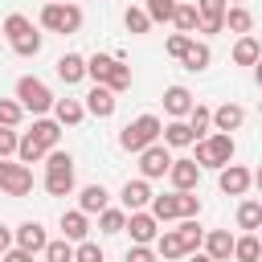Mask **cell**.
<instances>
[{"mask_svg":"<svg viewBox=\"0 0 262 262\" xmlns=\"http://www.w3.org/2000/svg\"><path fill=\"white\" fill-rule=\"evenodd\" d=\"M151 217H156V221H176V217H180V213H176V192L151 196Z\"/></svg>","mask_w":262,"mask_h":262,"instance_id":"obj_30","label":"cell"},{"mask_svg":"<svg viewBox=\"0 0 262 262\" xmlns=\"http://www.w3.org/2000/svg\"><path fill=\"white\" fill-rule=\"evenodd\" d=\"M0 192H8V196H29V192H33V168L0 160Z\"/></svg>","mask_w":262,"mask_h":262,"instance_id":"obj_6","label":"cell"},{"mask_svg":"<svg viewBox=\"0 0 262 262\" xmlns=\"http://www.w3.org/2000/svg\"><path fill=\"white\" fill-rule=\"evenodd\" d=\"M29 139H33L41 151H53V147H57V139H61V127H57L53 119H37V123H33V131H29Z\"/></svg>","mask_w":262,"mask_h":262,"instance_id":"obj_16","label":"cell"},{"mask_svg":"<svg viewBox=\"0 0 262 262\" xmlns=\"http://www.w3.org/2000/svg\"><path fill=\"white\" fill-rule=\"evenodd\" d=\"M0 262H33V254H25V250H4Z\"/></svg>","mask_w":262,"mask_h":262,"instance_id":"obj_49","label":"cell"},{"mask_svg":"<svg viewBox=\"0 0 262 262\" xmlns=\"http://www.w3.org/2000/svg\"><path fill=\"white\" fill-rule=\"evenodd\" d=\"M4 250H12V233L0 225V254H4Z\"/></svg>","mask_w":262,"mask_h":262,"instance_id":"obj_50","label":"cell"},{"mask_svg":"<svg viewBox=\"0 0 262 262\" xmlns=\"http://www.w3.org/2000/svg\"><path fill=\"white\" fill-rule=\"evenodd\" d=\"M176 237H180V250H184V254H196V250H201V242H205V233H201V225H196L192 217H184V221H180Z\"/></svg>","mask_w":262,"mask_h":262,"instance_id":"obj_24","label":"cell"},{"mask_svg":"<svg viewBox=\"0 0 262 262\" xmlns=\"http://www.w3.org/2000/svg\"><path fill=\"white\" fill-rule=\"evenodd\" d=\"M168 176H172L176 192H192L196 180H201V168H196L192 160H172V164H168Z\"/></svg>","mask_w":262,"mask_h":262,"instance_id":"obj_10","label":"cell"},{"mask_svg":"<svg viewBox=\"0 0 262 262\" xmlns=\"http://www.w3.org/2000/svg\"><path fill=\"white\" fill-rule=\"evenodd\" d=\"M123 225H127V213L123 209H102L98 213V229L102 233H123Z\"/></svg>","mask_w":262,"mask_h":262,"instance_id":"obj_34","label":"cell"},{"mask_svg":"<svg viewBox=\"0 0 262 262\" xmlns=\"http://www.w3.org/2000/svg\"><path fill=\"white\" fill-rule=\"evenodd\" d=\"M57 78H61L66 86L82 82V78H86V57H78V53H61V57H57Z\"/></svg>","mask_w":262,"mask_h":262,"instance_id":"obj_17","label":"cell"},{"mask_svg":"<svg viewBox=\"0 0 262 262\" xmlns=\"http://www.w3.org/2000/svg\"><path fill=\"white\" fill-rule=\"evenodd\" d=\"M172 25L188 37L196 25H201V12H196V4H176V12H172Z\"/></svg>","mask_w":262,"mask_h":262,"instance_id":"obj_28","label":"cell"},{"mask_svg":"<svg viewBox=\"0 0 262 262\" xmlns=\"http://www.w3.org/2000/svg\"><path fill=\"white\" fill-rule=\"evenodd\" d=\"M41 25L49 33H78L82 29V8L78 4H45L41 8Z\"/></svg>","mask_w":262,"mask_h":262,"instance_id":"obj_5","label":"cell"},{"mask_svg":"<svg viewBox=\"0 0 262 262\" xmlns=\"http://www.w3.org/2000/svg\"><path fill=\"white\" fill-rule=\"evenodd\" d=\"M233 160V135H225V131H217V135H209V139H196V168H225Z\"/></svg>","mask_w":262,"mask_h":262,"instance_id":"obj_3","label":"cell"},{"mask_svg":"<svg viewBox=\"0 0 262 262\" xmlns=\"http://www.w3.org/2000/svg\"><path fill=\"white\" fill-rule=\"evenodd\" d=\"M188 143H192L188 123H184V119H172V123L164 127V147H188Z\"/></svg>","mask_w":262,"mask_h":262,"instance_id":"obj_27","label":"cell"},{"mask_svg":"<svg viewBox=\"0 0 262 262\" xmlns=\"http://www.w3.org/2000/svg\"><path fill=\"white\" fill-rule=\"evenodd\" d=\"M53 4H70V0H53Z\"/></svg>","mask_w":262,"mask_h":262,"instance_id":"obj_52","label":"cell"},{"mask_svg":"<svg viewBox=\"0 0 262 262\" xmlns=\"http://www.w3.org/2000/svg\"><path fill=\"white\" fill-rule=\"evenodd\" d=\"M233 4H242V0H233Z\"/></svg>","mask_w":262,"mask_h":262,"instance_id":"obj_53","label":"cell"},{"mask_svg":"<svg viewBox=\"0 0 262 262\" xmlns=\"http://www.w3.org/2000/svg\"><path fill=\"white\" fill-rule=\"evenodd\" d=\"M221 25H229V29H233V33H242V37H250V29H254V16H250V8L233 4V8H225Z\"/></svg>","mask_w":262,"mask_h":262,"instance_id":"obj_25","label":"cell"},{"mask_svg":"<svg viewBox=\"0 0 262 262\" xmlns=\"http://www.w3.org/2000/svg\"><path fill=\"white\" fill-rule=\"evenodd\" d=\"M53 123L57 127H74V123H82V115H86V106L78 102V98H53Z\"/></svg>","mask_w":262,"mask_h":262,"instance_id":"obj_19","label":"cell"},{"mask_svg":"<svg viewBox=\"0 0 262 262\" xmlns=\"http://www.w3.org/2000/svg\"><path fill=\"white\" fill-rule=\"evenodd\" d=\"M123 20H127V33H147V29H151V20H147V12H143V8H127V16H123Z\"/></svg>","mask_w":262,"mask_h":262,"instance_id":"obj_42","label":"cell"},{"mask_svg":"<svg viewBox=\"0 0 262 262\" xmlns=\"http://www.w3.org/2000/svg\"><path fill=\"white\" fill-rule=\"evenodd\" d=\"M20 102H12V98H0V127H16L20 123Z\"/></svg>","mask_w":262,"mask_h":262,"instance_id":"obj_40","label":"cell"},{"mask_svg":"<svg viewBox=\"0 0 262 262\" xmlns=\"http://www.w3.org/2000/svg\"><path fill=\"white\" fill-rule=\"evenodd\" d=\"M123 229H131V242H135V246H151V242H156V233H160V221H156L151 213H143V209H139V213H131V217H127V225H123Z\"/></svg>","mask_w":262,"mask_h":262,"instance_id":"obj_9","label":"cell"},{"mask_svg":"<svg viewBox=\"0 0 262 262\" xmlns=\"http://www.w3.org/2000/svg\"><path fill=\"white\" fill-rule=\"evenodd\" d=\"M86 111H90L94 119H111V115H115V94H111L106 86H94V90L86 94Z\"/></svg>","mask_w":262,"mask_h":262,"instance_id":"obj_18","label":"cell"},{"mask_svg":"<svg viewBox=\"0 0 262 262\" xmlns=\"http://www.w3.org/2000/svg\"><path fill=\"white\" fill-rule=\"evenodd\" d=\"M188 41H192V37H184V33H172V37H168V53H172V57H180V53L188 49Z\"/></svg>","mask_w":262,"mask_h":262,"instance_id":"obj_46","label":"cell"},{"mask_svg":"<svg viewBox=\"0 0 262 262\" xmlns=\"http://www.w3.org/2000/svg\"><path fill=\"white\" fill-rule=\"evenodd\" d=\"M258 254H262V246H258L254 233H246V237L233 242V258H237V262H258Z\"/></svg>","mask_w":262,"mask_h":262,"instance_id":"obj_32","label":"cell"},{"mask_svg":"<svg viewBox=\"0 0 262 262\" xmlns=\"http://www.w3.org/2000/svg\"><path fill=\"white\" fill-rule=\"evenodd\" d=\"M127 262H156V254H151L147 246H131V250H127Z\"/></svg>","mask_w":262,"mask_h":262,"instance_id":"obj_47","label":"cell"},{"mask_svg":"<svg viewBox=\"0 0 262 262\" xmlns=\"http://www.w3.org/2000/svg\"><path fill=\"white\" fill-rule=\"evenodd\" d=\"M61 233H66V242H86V233H90V221H86V213H61Z\"/></svg>","mask_w":262,"mask_h":262,"instance_id":"obj_22","label":"cell"},{"mask_svg":"<svg viewBox=\"0 0 262 262\" xmlns=\"http://www.w3.org/2000/svg\"><path fill=\"white\" fill-rule=\"evenodd\" d=\"M217 184H221L225 196H242V192L254 184V176H250V168H242V164H225L221 176H217Z\"/></svg>","mask_w":262,"mask_h":262,"instance_id":"obj_8","label":"cell"},{"mask_svg":"<svg viewBox=\"0 0 262 262\" xmlns=\"http://www.w3.org/2000/svg\"><path fill=\"white\" fill-rule=\"evenodd\" d=\"M180 61H184V70H192V74H196V70H205V66L213 61V53H209V45H205V41H188V49L180 53Z\"/></svg>","mask_w":262,"mask_h":262,"instance_id":"obj_23","label":"cell"},{"mask_svg":"<svg viewBox=\"0 0 262 262\" xmlns=\"http://www.w3.org/2000/svg\"><path fill=\"white\" fill-rule=\"evenodd\" d=\"M201 16H225V0H196Z\"/></svg>","mask_w":262,"mask_h":262,"instance_id":"obj_45","label":"cell"},{"mask_svg":"<svg viewBox=\"0 0 262 262\" xmlns=\"http://www.w3.org/2000/svg\"><path fill=\"white\" fill-rule=\"evenodd\" d=\"M12 49H16L20 57H33V53L41 49V33H33V29H29V33H20V37L12 41Z\"/></svg>","mask_w":262,"mask_h":262,"instance_id":"obj_37","label":"cell"},{"mask_svg":"<svg viewBox=\"0 0 262 262\" xmlns=\"http://www.w3.org/2000/svg\"><path fill=\"white\" fill-rule=\"evenodd\" d=\"M176 213H180V221L184 217H196L201 213V196L196 192H176Z\"/></svg>","mask_w":262,"mask_h":262,"instance_id":"obj_38","label":"cell"},{"mask_svg":"<svg viewBox=\"0 0 262 262\" xmlns=\"http://www.w3.org/2000/svg\"><path fill=\"white\" fill-rule=\"evenodd\" d=\"M45 225L41 221H25L20 229H16V250H25V254H41L45 250Z\"/></svg>","mask_w":262,"mask_h":262,"instance_id":"obj_11","label":"cell"},{"mask_svg":"<svg viewBox=\"0 0 262 262\" xmlns=\"http://www.w3.org/2000/svg\"><path fill=\"white\" fill-rule=\"evenodd\" d=\"M45 188L53 196H70L74 192V168H49L45 172Z\"/></svg>","mask_w":262,"mask_h":262,"instance_id":"obj_20","label":"cell"},{"mask_svg":"<svg viewBox=\"0 0 262 262\" xmlns=\"http://www.w3.org/2000/svg\"><path fill=\"white\" fill-rule=\"evenodd\" d=\"M16 156H20V164H25V168H29V164H37V160H45V151H41V147H37L29 135L16 143Z\"/></svg>","mask_w":262,"mask_h":262,"instance_id":"obj_39","label":"cell"},{"mask_svg":"<svg viewBox=\"0 0 262 262\" xmlns=\"http://www.w3.org/2000/svg\"><path fill=\"white\" fill-rule=\"evenodd\" d=\"M258 53H262V49H258V41H254V37H242V41L233 45V61H237V66H254V61H258Z\"/></svg>","mask_w":262,"mask_h":262,"instance_id":"obj_33","label":"cell"},{"mask_svg":"<svg viewBox=\"0 0 262 262\" xmlns=\"http://www.w3.org/2000/svg\"><path fill=\"white\" fill-rule=\"evenodd\" d=\"M102 209H106V188L102 184H86L82 196H78V213L90 217V213H102Z\"/></svg>","mask_w":262,"mask_h":262,"instance_id":"obj_21","label":"cell"},{"mask_svg":"<svg viewBox=\"0 0 262 262\" xmlns=\"http://www.w3.org/2000/svg\"><path fill=\"white\" fill-rule=\"evenodd\" d=\"M86 74L94 78V86H106L111 94H119V90L131 86V70H127L119 57H106V53H94V57L86 61Z\"/></svg>","mask_w":262,"mask_h":262,"instance_id":"obj_1","label":"cell"},{"mask_svg":"<svg viewBox=\"0 0 262 262\" xmlns=\"http://www.w3.org/2000/svg\"><path fill=\"white\" fill-rule=\"evenodd\" d=\"M209 123H213L217 131H225V135H229V131H237V127L246 123V111H242L237 102H225V106L209 111Z\"/></svg>","mask_w":262,"mask_h":262,"instance_id":"obj_13","label":"cell"},{"mask_svg":"<svg viewBox=\"0 0 262 262\" xmlns=\"http://www.w3.org/2000/svg\"><path fill=\"white\" fill-rule=\"evenodd\" d=\"M119 196H123V209H127V213H139L143 205H151V188H147V180H127Z\"/></svg>","mask_w":262,"mask_h":262,"instance_id":"obj_14","label":"cell"},{"mask_svg":"<svg viewBox=\"0 0 262 262\" xmlns=\"http://www.w3.org/2000/svg\"><path fill=\"white\" fill-rule=\"evenodd\" d=\"M156 254H160L164 262H176V258H184V250H180V237H176V229H164V233H156Z\"/></svg>","mask_w":262,"mask_h":262,"instance_id":"obj_26","label":"cell"},{"mask_svg":"<svg viewBox=\"0 0 262 262\" xmlns=\"http://www.w3.org/2000/svg\"><path fill=\"white\" fill-rule=\"evenodd\" d=\"M143 12H147V20H151V25H156V20H172L176 0H147V4H143Z\"/></svg>","mask_w":262,"mask_h":262,"instance_id":"obj_36","label":"cell"},{"mask_svg":"<svg viewBox=\"0 0 262 262\" xmlns=\"http://www.w3.org/2000/svg\"><path fill=\"white\" fill-rule=\"evenodd\" d=\"M237 225L254 233V229L262 225V205H258V201H242V209H237Z\"/></svg>","mask_w":262,"mask_h":262,"instance_id":"obj_31","label":"cell"},{"mask_svg":"<svg viewBox=\"0 0 262 262\" xmlns=\"http://www.w3.org/2000/svg\"><path fill=\"white\" fill-rule=\"evenodd\" d=\"M168 164H172V156H168V147H164V143H151V147H143V151H139V172H143V180L164 176V172H168Z\"/></svg>","mask_w":262,"mask_h":262,"instance_id":"obj_7","label":"cell"},{"mask_svg":"<svg viewBox=\"0 0 262 262\" xmlns=\"http://www.w3.org/2000/svg\"><path fill=\"white\" fill-rule=\"evenodd\" d=\"M184 119H188L192 143H196V139H205V135H209V127H213V123H209V106H192V111H188Z\"/></svg>","mask_w":262,"mask_h":262,"instance_id":"obj_29","label":"cell"},{"mask_svg":"<svg viewBox=\"0 0 262 262\" xmlns=\"http://www.w3.org/2000/svg\"><path fill=\"white\" fill-rule=\"evenodd\" d=\"M33 25H29V16H20V12H12L8 20H4V33H8V41H16L20 33H29Z\"/></svg>","mask_w":262,"mask_h":262,"instance_id":"obj_43","label":"cell"},{"mask_svg":"<svg viewBox=\"0 0 262 262\" xmlns=\"http://www.w3.org/2000/svg\"><path fill=\"white\" fill-rule=\"evenodd\" d=\"M16 102H20V111H33V115L53 111V94L41 78H20L16 82Z\"/></svg>","mask_w":262,"mask_h":262,"instance_id":"obj_4","label":"cell"},{"mask_svg":"<svg viewBox=\"0 0 262 262\" xmlns=\"http://www.w3.org/2000/svg\"><path fill=\"white\" fill-rule=\"evenodd\" d=\"M160 131H164V123H160L156 115H139L135 123H127V127L119 131V147H127V151H143V147H151V143L160 139Z\"/></svg>","mask_w":262,"mask_h":262,"instance_id":"obj_2","label":"cell"},{"mask_svg":"<svg viewBox=\"0 0 262 262\" xmlns=\"http://www.w3.org/2000/svg\"><path fill=\"white\" fill-rule=\"evenodd\" d=\"M188 262H213V258H205V254H192V258H188Z\"/></svg>","mask_w":262,"mask_h":262,"instance_id":"obj_51","label":"cell"},{"mask_svg":"<svg viewBox=\"0 0 262 262\" xmlns=\"http://www.w3.org/2000/svg\"><path fill=\"white\" fill-rule=\"evenodd\" d=\"M74 262H106V254H102V246H94V242H78Z\"/></svg>","mask_w":262,"mask_h":262,"instance_id":"obj_41","label":"cell"},{"mask_svg":"<svg viewBox=\"0 0 262 262\" xmlns=\"http://www.w3.org/2000/svg\"><path fill=\"white\" fill-rule=\"evenodd\" d=\"M16 143H20V135H16L12 127H0V160H4V156H12V151H16Z\"/></svg>","mask_w":262,"mask_h":262,"instance_id":"obj_44","label":"cell"},{"mask_svg":"<svg viewBox=\"0 0 262 262\" xmlns=\"http://www.w3.org/2000/svg\"><path fill=\"white\" fill-rule=\"evenodd\" d=\"M45 262H74V246L61 237V242H45Z\"/></svg>","mask_w":262,"mask_h":262,"instance_id":"obj_35","label":"cell"},{"mask_svg":"<svg viewBox=\"0 0 262 262\" xmlns=\"http://www.w3.org/2000/svg\"><path fill=\"white\" fill-rule=\"evenodd\" d=\"M192 106H196V102H192V94H188L184 86H168V90H164V111H168L172 119H184Z\"/></svg>","mask_w":262,"mask_h":262,"instance_id":"obj_15","label":"cell"},{"mask_svg":"<svg viewBox=\"0 0 262 262\" xmlns=\"http://www.w3.org/2000/svg\"><path fill=\"white\" fill-rule=\"evenodd\" d=\"M205 258H213V262H229V258H233V237H229V229H209V233H205Z\"/></svg>","mask_w":262,"mask_h":262,"instance_id":"obj_12","label":"cell"},{"mask_svg":"<svg viewBox=\"0 0 262 262\" xmlns=\"http://www.w3.org/2000/svg\"><path fill=\"white\" fill-rule=\"evenodd\" d=\"M201 33H221L225 25H221V16H201V25H196Z\"/></svg>","mask_w":262,"mask_h":262,"instance_id":"obj_48","label":"cell"}]
</instances>
